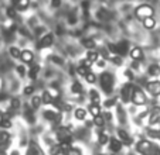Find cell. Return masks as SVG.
<instances>
[{
  "label": "cell",
  "mask_w": 160,
  "mask_h": 155,
  "mask_svg": "<svg viewBox=\"0 0 160 155\" xmlns=\"http://www.w3.org/2000/svg\"><path fill=\"white\" fill-rule=\"evenodd\" d=\"M136 151L140 155H159L160 147L149 140H140L136 144Z\"/></svg>",
  "instance_id": "cell-1"
},
{
  "label": "cell",
  "mask_w": 160,
  "mask_h": 155,
  "mask_svg": "<svg viewBox=\"0 0 160 155\" xmlns=\"http://www.w3.org/2000/svg\"><path fill=\"white\" fill-rule=\"evenodd\" d=\"M0 155H6V151L3 148H0Z\"/></svg>",
  "instance_id": "cell-47"
},
{
  "label": "cell",
  "mask_w": 160,
  "mask_h": 155,
  "mask_svg": "<svg viewBox=\"0 0 160 155\" xmlns=\"http://www.w3.org/2000/svg\"><path fill=\"white\" fill-rule=\"evenodd\" d=\"M44 119H47L48 121H51V123H55V124H60L61 120H62V116H61V111L45 110L44 111Z\"/></svg>",
  "instance_id": "cell-8"
},
{
  "label": "cell",
  "mask_w": 160,
  "mask_h": 155,
  "mask_svg": "<svg viewBox=\"0 0 160 155\" xmlns=\"http://www.w3.org/2000/svg\"><path fill=\"white\" fill-rule=\"evenodd\" d=\"M116 103V99H108V101H105L103 105H105V107H112V106H115Z\"/></svg>",
  "instance_id": "cell-43"
},
{
  "label": "cell",
  "mask_w": 160,
  "mask_h": 155,
  "mask_svg": "<svg viewBox=\"0 0 160 155\" xmlns=\"http://www.w3.org/2000/svg\"><path fill=\"white\" fill-rule=\"evenodd\" d=\"M149 123H150V124H157V123H160V107L159 106H156V107H153L150 110V113H149Z\"/></svg>",
  "instance_id": "cell-13"
},
{
  "label": "cell",
  "mask_w": 160,
  "mask_h": 155,
  "mask_svg": "<svg viewBox=\"0 0 160 155\" xmlns=\"http://www.w3.org/2000/svg\"><path fill=\"white\" fill-rule=\"evenodd\" d=\"M12 125H13L12 116H10L9 113H4V111H3V119H2V121H0V127L4 128V130H9Z\"/></svg>",
  "instance_id": "cell-18"
},
{
  "label": "cell",
  "mask_w": 160,
  "mask_h": 155,
  "mask_svg": "<svg viewBox=\"0 0 160 155\" xmlns=\"http://www.w3.org/2000/svg\"><path fill=\"white\" fill-rule=\"evenodd\" d=\"M30 6V0H16V9L18 12H24Z\"/></svg>",
  "instance_id": "cell-21"
},
{
  "label": "cell",
  "mask_w": 160,
  "mask_h": 155,
  "mask_svg": "<svg viewBox=\"0 0 160 155\" xmlns=\"http://www.w3.org/2000/svg\"><path fill=\"white\" fill-rule=\"evenodd\" d=\"M130 58H132L133 61H142L143 58H145V54H143V49L140 47H135L132 48V51H130Z\"/></svg>",
  "instance_id": "cell-15"
},
{
  "label": "cell",
  "mask_w": 160,
  "mask_h": 155,
  "mask_svg": "<svg viewBox=\"0 0 160 155\" xmlns=\"http://www.w3.org/2000/svg\"><path fill=\"white\" fill-rule=\"evenodd\" d=\"M84 78H85V81H87L88 83H95V82H97V75H95L94 72H91V71L88 72Z\"/></svg>",
  "instance_id": "cell-34"
},
{
  "label": "cell",
  "mask_w": 160,
  "mask_h": 155,
  "mask_svg": "<svg viewBox=\"0 0 160 155\" xmlns=\"http://www.w3.org/2000/svg\"><path fill=\"white\" fill-rule=\"evenodd\" d=\"M82 90H84V87H82V85L79 83V82H74L72 86H71V92H72L74 95H81Z\"/></svg>",
  "instance_id": "cell-28"
},
{
  "label": "cell",
  "mask_w": 160,
  "mask_h": 155,
  "mask_svg": "<svg viewBox=\"0 0 160 155\" xmlns=\"http://www.w3.org/2000/svg\"><path fill=\"white\" fill-rule=\"evenodd\" d=\"M50 154H51V155H60V154H62V149H61L60 144H57V145H52L51 148H50Z\"/></svg>",
  "instance_id": "cell-36"
},
{
  "label": "cell",
  "mask_w": 160,
  "mask_h": 155,
  "mask_svg": "<svg viewBox=\"0 0 160 155\" xmlns=\"http://www.w3.org/2000/svg\"><path fill=\"white\" fill-rule=\"evenodd\" d=\"M84 45L87 49H95V47H97V44H95V40H92V38H87V40H84Z\"/></svg>",
  "instance_id": "cell-31"
},
{
  "label": "cell",
  "mask_w": 160,
  "mask_h": 155,
  "mask_svg": "<svg viewBox=\"0 0 160 155\" xmlns=\"http://www.w3.org/2000/svg\"><path fill=\"white\" fill-rule=\"evenodd\" d=\"M41 97H40V96H33V97H31V109H33V110H36V109H38L40 106H41Z\"/></svg>",
  "instance_id": "cell-29"
},
{
  "label": "cell",
  "mask_w": 160,
  "mask_h": 155,
  "mask_svg": "<svg viewBox=\"0 0 160 155\" xmlns=\"http://www.w3.org/2000/svg\"><path fill=\"white\" fill-rule=\"evenodd\" d=\"M89 97H91V103H94V105H99L101 103V96H99V93H98L97 90L91 89Z\"/></svg>",
  "instance_id": "cell-24"
},
{
  "label": "cell",
  "mask_w": 160,
  "mask_h": 155,
  "mask_svg": "<svg viewBox=\"0 0 160 155\" xmlns=\"http://www.w3.org/2000/svg\"><path fill=\"white\" fill-rule=\"evenodd\" d=\"M118 140L122 143V145H130L132 144V137H130L129 133H126L125 130H118Z\"/></svg>",
  "instance_id": "cell-11"
},
{
  "label": "cell",
  "mask_w": 160,
  "mask_h": 155,
  "mask_svg": "<svg viewBox=\"0 0 160 155\" xmlns=\"http://www.w3.org/2000/svg\"><path fill=\"white\" fill-rule=\"evenodd\" d=\"M159 155H160V154H159Z\"/></svg>",
  "instance_id": "cell-51"
},
{
  "label": "cell",
  "mask_w": 160,
  "mask_h": 155,
  "mask_svg": "<svg viewBox=\"0 0 160 155\" xmlns=\"http://www.w3.org/2000/svg\"><path fill=\"white\" fill-rule=\"evenodd\" d=\"M99 59V52L95 49H88L87 51V61H89L91 63H95Z\"/></svg>",
  "instance_id": "cell-20"
},
{
  "label": "cell",
  "mask_w": 160,
  "mask_h": 155,
  "mask_svg": "<svg viewBox=\"0 0 160 155\" xmlns=\"http://www.w3.org/2000/svg\"><path fill=\"white\" fill-rule=\"evenodd\" d=\"M92 123H94L97 127H103V125L106 124V120H105V117L102 116V113H101L99 116H95L94 117V121H92Z\"/></svg>",
  "instance_id": "cell-27"
},
{
  "label": "cell",
  "mask_w": 160,
  "mask_h": 155,
  "mask_svg": "<svg viewBox=\"0 0 160 155\" xmlns=\"http://www.w3.org/2000/svg\"><path fill=\"white\" fill-rule=\"evenodd\" d=\"M148 134L149 137L156 138V140L160 141V130H148Z\"/></svg>",
  "instance_id": "cell-37"
},
{
  "label": "cell",
  "mask_w": 160,
  "mask_h": 155,
  "mask_svg": "<svg viewBox=\"0 0 160 155\" xmlns=\"http://www.w3.org/2000/svg\"><path fill=\"white\" fill-rule=\"evenodd\" d=\"M41 101L44 103V105H54L55 101H57V97L52 96V93L50 92V90H45L41 96Z\"/></svg>",
  "instance_id": "cell-16"
},
{
  "label": "cell",
  "mask_w": 160,
  "mask_h": 155,
  "mask_svg": "<svg viewBox=\"0 0 160 155\" xmlns=\"http://www.w3.org/2000/svg\"><path fill=\"white\" fill-rule=\"evenodd\" d=\"M40 72V65H37V63H33V65L30 66V69H28V76H30V79H36L37 75H38Z\"/></svg>",
  "instance_id": "cell-23"
},
{
  "label": "cell",
  "mask_w": 160,
  "mask_h": 155,
  "mask_svg": "<svg viewBox=\"0 0 160 155\" xmlns=\"http://www.w3.org/2000/svg\"><path fill=\"white\" fill-rule=\"evenodd\" d=\"M51 4H52V7H60L61 0H51Z\"/></svg>",
  "instance_id": "cell-44"
},
{
  "label": "cell",
  "mask_w": 160,
  "mask_h": 155,
  "mask_svg": "<svg viewBox=\"0 0 160 155\" xmlns=\"http://www.w3.org/2000/svg\"><path fill=\"white\" fill-rule=\"evenodd\" d=\"M26 155H40V151L37 149V147L34 145V144H31L30 148H28V151H27V154H26Z\"/></svg>",
  "instance_id": "cell-38"
},
{
  "label": "cell",
  "mask_w": 160,
  "mask_h": 155,
  "mask_svg": "<svg viewBox=\"0 0 160 155\" xmlns=\"http://www.w3.org/2000/svg\"><path fill=\"white\" fill-rule=\"evenodd\" d=\"M2 119H3V111H0V121H2Z\"/></svg>",
  "instance_id": "cell-48"
},
{
  "label": "cell",
  "mask_w": 160,
  "mask_h": 155,
  "mask_svg": "<svg viewBox=\"0 0 160 155\" xmlns=\"http://www.w3.org/2000/svg\"><path fill=\"white\" fill-rule=\"evenodd\" d=\"M142 23H143V27L148 28V30H152V28H154V26H156V21H154L153 17L145 18V20H142Z\"/></svg>",
  "instance_id": "cell-25"
},
{
  "label": "cell",
  "mask_w": 160,
  "mask_h": 155,
  "mask_svg": "<svg viewBox=\"0 0 160 155\" xmlns=\"http://www.w3.org/2000/svg\"><path fill=\"white\" fill-rule=\"evenodd\" d=\"M77 72H78L81 76H85V75L89 72V68H87V66H82V65H79L78 68H77Z\"/></svg>",
  "instance_id": "cell-40"
},
{
  "label": "cell",
  "mask_w": 160,
  "mask_h": 155,
  "mask_svg": "<svg viewBox=\"0 0 160 155\" xmlns=\"http://www.w3.org/2000/svg\"><path fill=\"white\" fill-rule=\"evenodd\" d=\"M88 113H89L92 117L99 116V114H101V106H99V105H94V103H91L89 107H88Z\"/></svg>",
  "instance_id": "cell-22"
},
{
  "label": "cell",
  "mask_w": 160,
  "mask_h": 155,
  "mask_svg": "<svg viewBox=\"0 0 160 155\" xmlns=\"http://www.w3.org/2000/svg\"><path fill=\"white\" fill-rule=\"evenodd\" d=\"M10 141H12V135L9 134V131L6 130H0V148H9Z\"/></svg>",
  "instance_id": "cell-10"
},
{
  "label": "cell",
  "mask_w": 160,
  "mask_h": 155,
  "mask_svg": "<svg viewBox=\"0 0 160 155\" xmlns=\"http://www.w3.org/2000/svg\"><path fill=\"white\" fill-rule=\"evenodd\" d=\"M9 52H10V55H12V57L14 58V59H20V54H21V51L18 49L17 47H10Z\"/></svg>",
  "instance_id": "cell-33"
},
{
  "label": "cell",
  "mask_w": 160,
  "mask_h": 155,
  "mask_svg": "<svg viewBox=\"0 0 160 155\" xmlns=\"http://www.w3.org/2000/svg\"><path fill=\"white\" fill-rule=\"evenodd\" d=\"M149 75H152V76H157V75H160V66L159 65L149 66Z\"/></svg>",
  "instance_id": "cell-35"
},
{
  "label": "cell",
  "mask_w": 160,
  "mask_h": 155,
  "mask_svg": "<svg viewBox=\"0 0 160 155\" xmlns=\"http://www.w3.org/2000/svg\"><path fill=\"white\" fill-rule=\"evenodd\" d=\"M34 86H31V85H28V86H26L24 87V95H33L34 93Z\"/></svg>",
  "instance_id": "cell-42"
},
{
  "label": "cell",
  "mask_w": 160,
  "mask_h": 155,
  "mask_svg": "<svg viewBox=\"0 0 160 155\" xmlns=\"http://www.w3.org/2000/svg\"><path fill=\"white\" fill-rule=\"evenodd\" d=\"M10 106H12L14 110H17V109L20 107V101H18V99H12V101H10Z\"/></svg>",
  "instance_id": "cell-41"
},
{
  "label": "cell",
  "mask_w": 160,
  "mask_h": 155,
  "mask_svg": "<svg viewBox=\"0 0 160 155\" xmlns=\"http://www.w3.org/2000/svg\"><path fill=\"white\" fill-rule=\"evenodd\" d=\"M24 119L27 120V123H30V124H33V123L36 121V114H34V110L31 107H28V106H26V109H24Z\"/></svg>",
  "instance_id": "cell-19"
},
{
  "label": "cell",
  "mask_w": 160,
  "mask_h": 155,
  "mask_svg": "<svg viewBox=\"0 0 160 155\" xmlns=\"http://www.w3.org/2000/svg\"><path fill=\"white\" fill-rule=\"evenodd\" d=\"M64 155H82V151H81L79 148H77V147H72V145H71L70 148H68L65 152H64Z\"/></svg>",
  "instance_id": "cell-30"
},
{
  "label": "cell",
  "mask_w": 160,
  "mask_h": 155,
  "mask_svg": "<svg viewBox=\"0 0 160 155\" xmlns=\"http://www.w3.org/2000/svg\"><path fill=\"white\" fill-rule=\"evenodd\" d=\"M128 48H129L128 42H119V44H115V45H113V44L109 45V49L112 51V54H113V55H119V57L126 55Z\"/></svg>",
  "instance_id": "cell-6"
},
{
  "label": "cell",
  "mask_w": 160,
  "mask_h": 155,
  "mask_svg": "<svg viewBox=\"0 0 160 155\" xmlns=\"http://www.w3.org/2000/svg\"><path fill=\"white\" fill-rule=\"evenodd\" d=\"M12 155H18V152H17V151H13V152H12Z\"/></svg>",
  "instance_id": "cell-49"
},
{
  "label": "cell",
  "mask_w": 160,
  "mask_h": 155,
  "mask_svg": "<svg viewBox=\"0 0 160 155\" xmlns=\"http://www.w3.org/2000/svg\"><path fill=\"white\" fill-rule=\"evenodd\" d=\"M101 81V86H102V90L106 93V95H111L112 90H113V85H115V78L111 72H102V75L99 76Z\"/></svg>",
  "instance_id": "cell-2"
},
{
  "label": "cell",
  "mask_w": 160,
  "mask_h": 155,
  "mask_svg": "<svg viewBox=\"0 0 160 155\" xmlns=\"http://www.w3.org/2000/svg\"><path fill=\"white\" fill-rule=\"evenodd\" d=\"M122 143L118 140V138H109V149L112 152H119L122 149Z\"/></svg>",
  "instance_id": "cell-17"
},
{
  "label": "cell",
  "mask_w": 160,
  "mask_h": 155,
  "mask_svg": "<svg viewBox=\"0 0 160 155\" xmlns=\"http://www.w3.org/2000/svg\"><path fill=\"white\" fill-rule=\"evenodd\" d=\"M87 113H88V111L85 110V109H82V107L75 109V111H74L77 120H85V117H87Z\"/></svg>",
  "instance_id": "cell-26"
},
{
  "label": "cell",
  "mask_w": 160,
  "mask_h": 155,
  "mask_svg": "<svg viewBox=\"0 0 160 155\" xmlns=\"http://www.w3.org/2000/svg\"><path fill=\"white\" fill-rule=\"evenodd\" d=\"M20 59H21V62H23V63H33V61H34V54H33V51H30V49L21 51Z\"/></svg>",
  "instance_id": "cell-14"
},
{
  "label": "cell",
  "mask_w": 160,
  "mask_h": 155,
  "mask_svg": "<svg viewBox=\"0 0 160 155\" xmlns=\"http://www.w3.org/2000/svg\"><path fill=\"white\" fill-rule=\"evenodd\" d=\"M52 42H54V37H52V34L48 33V34H45V35L40 40L38 48H41V49H44V48H50L52 45Z\"/></svg>",
  "instance_id": "cell-12"
},
{
  "label": "cell",
  "mask_w": 160,
  "mask_h": 155,
  "mask_svg": "<svg viewBox=\"0 0 160 155\" xmlns=\"http://www.w3.org/2000/svg\"><path fill=\"white\" fill-rule=\"evenodd\" d=\"M146 89L152 96L157 97L160 96V81H150L146 83Z\"/></svg>",
  "instance_id": "cell-9"
},
{
  "label": "cell",
  "mask_w": 160,
  "mask_h": 155,
  "mask_svg": "<svg viewBox=\"0 0 160 155\" xmlns=\"http://www.w3.org/2000/svg\"><path fill=\"white\" fill-rule=\"evenodd\" d=\"M55 137H57L58 143H72V133L70 131L68 127H58V130L55 131Z\"/></svg>",
  "instance_id": "cell-3"
},
{
  "label": "cell",
  "mask_w": 160,
  "mask_h": 155,
  "mask_svg": "<svg viewBox=\"0 0 160 155\" xmlns=\"http://www.w3.org/2000/svg\"><path fill=\"white\" fill-rule=\"evenodd\" d=\"M101 155H102V154H101Z\"/></svg>",
  "instance_id": "cell-50"
},
{
  "label": "cell",
  "mask_w": 160,
  "mask_h": 155,
  "mask_svg": "<svg viewBox=\"0 0 160 155\" xmlns=\"http://www.w3.org/2000/svg\"><path fill=\"white\" fill-rule=\"evenodd\" d=\"M95 63H98V66H99V68H103V66H105V59H103V61H99V59H98L97 61V62H95Z\"/></svg>",
  "instance_id": "cell-46"
},
{
  "label": "cell",
  "mask_w": 160,
  "mask_h": 155,
  "mask_svg": "<svg viewBox=\"0 0 160 155\" xmlns=\"http://www.w3.org/2000/svg\"><path fill=\"white\" fill-rule=\"evenodd\" d=\"M130 101H132L135 106H145L146 103H148V97H146L145 92H143L140 87H135Z\"/></svg>",
  "instance_id": "cell-4"
},
{
  "label": "cell",
  "mask_w": 160,
  "mask_h": 155,
  "mask_svg": "<svg viewBox=\"0 0 160 155\" xmlns=\"http://www.w3.org/2000/svg\"><path fill=\"white\" fill-rule=\"evenodd\" d=\"M135 14H136L138 18L145 20V18H148V17H153L154 10H153V7L149 6V4H140V6L136 7Z\"/></svg>",
  "instance_id": "cell-5"
},
{
  "label": "cell",
  "mask_w": 160,
  "mask_h": 155,
  "mask_svg": "<svg viewBox=\"0 0 160 155\" xmlns=\"http://www.w3.org/2000/svg\"><path fill=\"white\" fill-rule=\"evenodd\" d=\"M98 143H99L101 145H105L106 143H109V135L106 134V133H99V134H98Z\"/></svg>",
  "instance_id": "cell-32"
},
{
  "label": "cell",
  "mask_w": 160,
  "mask_h": 155,
  "mask_svg": "<svg viewBox=\"0 0 160 155\" xmlns=\"http://www.w3.org/2000/svg\"><path fill=\"white\" fill-rule=\"evenodd\" d=\"M16 72H17L21 78H24V75L27 73V69H26L23 65H18V66H16Z\"/></svg>",
  "instance_id": "cell-39"
},
{
  "label": "cell",
  "mask_w": 160,
  "mask_h": 155,
  "mask_svg": "<svg viewBox=\"0 0 160 155\" xmlns=\"http://www.w3.org/2000/svg\"><path fill=\"white\" fill-rule=\"evenodd\" d=\"M133 89H135V86H133L132 83H125L123 86H122L121 99H122V101H123V103H129V101H130V99H132Z\"/></svg>",
  "instance_id": "cell-7"
},
{
  "label": "cell",
  "mask_w": 160,
  "mask_h": 155,
  "mask_svg": "<svg viewBox=\"0 0 160 155\" xmlns=\"http://www.w3.org/2000/svg\"><path fill=\"white\" fill-rule=\"evenodd\" d=\"M7 14H9V17H14V16H16V10L14 9H9Z\"/></svg>",
  "instance_id": "cell-45"
}]
</instances>
